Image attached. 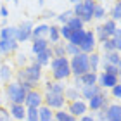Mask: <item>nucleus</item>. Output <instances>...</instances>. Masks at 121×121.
Masks as SVG:
<instances>
[{"mask_svg": "<svg viewBox=\"0 0 121 121\" xmlns=\"http://www.w3.org/2000/svg\"><path fill=\"white\" fill-rule=\"evenodd\" d=\"M93 9H95V4H93L92 0H83V2L76 4L74 14H76V17L81 19V21H90L92 16H93Z\"/></svg>", "mask_w": 121, "mask_h": 121, "instance_id": "f257e3e1", "label": "nucleus"}, {"mask_svg": "<svg viewBox=\"0 0 121 121\" xmlns=\"http://www.w3.org/2000/svg\"><path fill=\"white\" fill-rule=\"evenodd\" d=\"M71 66H73V71L76 73V76H81V74L88 73V71H90L88 56H86V54H78V56H74Z\"/></svg>", "mask_w": 121, "mask_h": 121, "instance_id": "f03ea898", "label": "nucleus"}, {"mask_svg": "<svg viewBox=\"0 0 121 121\" xmlns=\"http://www.w3.org/2000/svg\"><path fill=\"white\" fill-rule=\"evenodd\" d=\"M52 69H54V76L57 80H62L66 78L71 71H69V64H68V59L66 57H57L52 60Z\"/></svg>", "mask_w": 121, "mask_h": 121, "instance_id": "7ed1b4c3", "label": "nucleus"}, {"mask_svg": "<svg viewBox=\"0 0 121 121\" xmlns=\"http://www.w3.org/2000/svg\"><path fill=\"white\" fill-rule=\"evenodd\" d=\"M7 95L14 104H23L26 100V90L19 83H12L7 86Z\"/></svg>", "mask_w": 121, "mask_h": 121, "instance_id": "20e7f679", "label": "nucleus"}, {"mask_svg": "<svg viewBox=\"0 0 121 121\" xmlns=\"http://www.w3.org/2000/svg\"><path fill=\"white\" fill-rule=\"evenodd\" d=\"M24 74H26V78H28L31 83H35V81L40 78V64H33V66H30L28 69L24 71Z\"/></svg>", "mask_w": 121, "mask_h": 121, "instance_id": "39448f33", "label": "nucleus"}, {"mask_svg": "<svg viewBox=\"0 0 121 121\" xmlns=\"http://www.w3.org/2000/svg\"><path fill=\"white\" fill-rule=\"evenodd\" d=\"M47 104L50 107H60L64 104V95H60V93H47Z\"/></svg>", "mask_w": 121, "mask_h": 121, "instance_id": "423d86ee", "label": "nucleus"}, {"mask_svg": "<svg viewBox=\"0 0 121 121\" xmlns=\"http://www.w3.org/2000/svg\"><path fill=\"white\" fill-rule=\"evenodd\" d=\"M95 38H93V35H92V31H86L85 33V40H83V43L80 45V50H83V52H90L92 48H93V45H95Z\"/></svg>", "mask_w": 121, "mask_h": 121, "instance_id": "0eeeda50", "label": "nucleus"}, {"mask_svg": "<svg viewBox=\"0 0 121 121\" xmlns=\"http://www.w3.org/2000/svg\"><path fill=\"white\" fill-rule=\"evenodd\" d=\"M95 80H97L95 73H85V74H81L80 78H76V85H81V83L85 86L86 85H95Z\"/></svg>", "mask_w": 121, "mask_h": 121, "instance_id": "6e6552de", "label": "nucleus"}, {"mask_svg": "<svg viewBox=\"0 0 121 121\" xmlns=\"http://www.w3.org/2000/svg\"><path fill=\"white\" fill-rule=\"evenodd\" d=\"M85 33H86V31H83V30H76V31H73V33H71V36H69V42L73 43V45L80 47L81 43H83V40H85Z\"/></svg>", "mask_w": 121, "mask_h": 121, "instance_id": "1a4fd4ad", "label": "nucleus"}, {"mask_svg": "<svg viewBox=\"0 0 121 121\" xmlns=\"http://www.w3.org/2000/svg\"><path fill=\"white\" fill-rule=\"evenodd\" d=\"M30 35H31V23H30V21H26V23L17 30V35H16V36H17L19 40H28Z\"/></svg>", "mask_w": 121, "mask_h": 121, "instance_id": "9d476101", "label": "nucleus"}, {"mask_svg": "<svg viewBox=\"0 0 121 121\" xmlns=\"http://www.w3.org/2000/svg\"><path fill=\"white\" fill-rule=\"evenodd\" d=\"M40 102H42V97L38 95L36 92H30V93H26V104H28L30 107H38L40 106Z\"/></svg>", "mask_w": 121, "mask_h": 121, "instance_id": "9b49d317", "label": "nucleus"}, {"mask_svg": "<svg viewBox=\"0 0 121 121\" xmlns=\"http://www.w3.org/2000/svg\"><path fill=\"white\" fill-rule=\"evenodd\" d=\"M107 119L109 121H121V107L119 106H111V107H109Z\"/></svg>", "mask_w": 121, "mask_h": 121, "instance_id": "f8f14e48", "label": "nucleus"}, {"mask_svg": "<svg viewBox=\"0 0 121 121\" xmlns=\"http://www.w3.org/2000/svg\"><path fill=\"white\" fill-rule=\"evenodd\" d=\"M104 104H106V97H104L102 93H99V95H95L93 99H90V107L92 109H100Z\"/></svg>", "mask_w": 121, "mask_h": 121, "instance_id": "ddd939ff", "label": "nucleus"}, {"mask_svg": "<svg viewBox=\"0 0 121 121\" xmlns=\"http://www.w3.org/2000/svg\"><path fill=\"white\" fill-rule=\"evenodd\" d=\"M99 93H100V90H99V86H95V85H86L85 90H83L85 99H93L95 95H99Z\"/></svg>", "mask_w": 121, "mask_h": 121, "instance_id": "4468645a", "label": "nucleus"}, {"mask_svg": "<svg viewBox=\"0 0 121 121\" xmlns=\"http://www.w3.org/2000/svg\"><path fill=\"white\" fill-rule=\"evenodd\" d=\"M116 81H118L116 76H111V74H106V73L100 76V85L102 86H114V85H118Z\"/></svg>", "mask_w": 121, "mask_h": 121, "instance_id": "2eb2a0df", "label": "nucleus"}, {"mask_svg": "<svg viewBox=\"0 0 121 121\" xmlns=\"http://www.w3.org/2000/svg\"><path fill=\"white\" fill-rule=\"evenodd\" d=\"M52 56V52L48 50V48H45L43 52H40V54H36V64H40V66H43V64H47L48 62V57Z\"/></svg>", "mask_w": 121, "mask_h": 121, "instance_id": "dca6fc26", "label": "nucleus"}, {"mask_svg": "<svg viewBox=\"0 0 121 121\" xmlns=\"http://www.w3.org/2000/svg\"><path fill=\"white\" fill-rule=\"evenodd\" d=\"M47 48V40H43V38H36L35 43H33V52L35 54H40Z\"/></svg>", "mask_w": 121, "mask_h": 121, "instance_id": "f3484780", "label": "nucleus"}, {"mask_svg": "<svg viewBox=\"0 0 121 121\" xmlns=\"http://www.w3.org/2000/svg\"><path fill=\"white\" fill-rule=\"evenodd\" d=\"M16 47H17V43H16V40H2V42H0V48H2L4 52L14 50Z\"/></svg>", "mask_w": 121, "mask_h": 121, "instance_id": "a211bd4d", "label": "nucleus"}, {"mask_svg": "<svg viewBox=\"0 0 121 121\" xmlns=\"http://www.w3.org/2000/svg\"><path fill=\"white\" fill-rule=\"evenodd\" d=\"M85 109H86V106H85L83 102H74V104H71V112L76 114V116L83 114V112H85Z\"/></svg>", "mask_w": 121, "mask_h": 121, "instance_id": "6ab92c4d", "label": "nucleus"}, {"mask_svg": "<svg viewBox=\"0 0 121 121\" xmlns=\"http://www.w3.org/2000/svg\"><path fill=\"white\" fill-rule=\"evenodd\" d=\"M16 35H17V30H16V28H5V30H2V38H4V40H14Z\"/></svg>", "mask_w": 121, "mask_h": 121, "instance_id": "aec40b11", "label": "nucleus"}, {"mask_svg": "<svg viewBox=\"0 0 121 121\" xmlns=\"http://www.w3.org/2000/svg\"><path fill=\"white\" fill-rule=\"evenodd\" d=\"M10 111H12L14 118H17V119H23V116H24V109H23V106H21V104H12Z\"/></svg>", "mask_w": 121, "mask_h": 121, "instance_id": "412c9836", "label": "nucleus"}, {"mask_svg": "<svg viewBox=\"0 0 121 121\" xmlns=\"http://www.w3.org/2000/svg\"><path fill=\"white\" fill-rule=\"evenodd\" d=\"M38 116H40V121H50L52 119V114H50V109L48 107H42L38 111Z\"/></svg>", "mask_w": 121, "mask_h": 121, "instance_id": "4be33fe9", "label": "nucleus"}, {"mask_svg": "<svg viewBox=\"0 0 121 121\" xmlns=\"http://www.w3.org/2000/svg\"><path fill=\"white\" fill-rule=\"evenodd\" d=\"M81 24H83V21L81 19H78V17H71L69 19V23H68V26L73 31H76V30H81Z\"/></svg>", "mask_w": 121, "mask_h": 121, "instance_id": "5701e85b", "label": "nucleus"}, {"mask_svg": "<svg viewBox=\"0 0 121 121\" xmlns=\"http://www.w3.org/2000/svg\"><path fill=\"white\" fill-rule=\"evenodd\" d=\"M48 31V26L42 24V26H36L35 30H33V35H35V40L36 38H42V35H45V33Z\"/></svg>", "mask_w": 121, "mask_h": 121, "instance_id": "b1692460", "label": "nucleus"}, {"mask_svg": "<svg viewBox=\"0 0 121 121\" xmlns=\"http://www.w3.org/2000/svg\"><path fill=\"white\" fill-rule=\"evenodd\" d=\"M47 88H48V93H60L62 95V85H59V83H48L47 85Z\"/></svg>", "mask_w": 121, "mask_h": 121, "instance_id": "393cba45", "label": "nucleus"}, {"mask_svg": "<svg viewBox=\"0 0 121 121\" xmlns=\"http://www.w3.org/2000/svg\"><path fill=\"white\" fill-rule=\"evenodd\" d=\"M104 73L111 74V76H116L118 74V68H116V66H112V64H109V62H104Z\"/></svg>", "mask_w": 121, "mask_h": 121, "instance_id": "a878e982", "label": "nucleus"}, {"mask_svg": "<svg viewBox=\"0 0 121 121\" xmlns=\"http://www.w3.org/2000/svg\"><path fill=\"white\" fill-rule=\"evenodd\" d=\"M106 57H107V62L109 64H112V66H118L119 64V56H118L116 52H109Z\"/></svg>", "mask_w": 121, "mask_h": 121, "instance_id": "bb28decb", "label": "nucleus"}, {"mask_svg": "<svg viewBox=\"0 0 121 121\" xmlns=\"http://www.w3.org/2000/svg\"><path fill=\"white\" fill-rule=\"evenodd\" d=\"M97 64H99V57H97V56L88 57V66H90V71H92V73H95V71H97Z\"/></svg>", "mask_w": 121, "mask_h": 121, "instance_id": "cd10ccee", "label": "nucleus"}, {"mask_svg": "<svg viewBox=\"0 0 121 121\" xmlns=\"http://www.w3.org/2000/svg\"><path fill=\"white\" fill-rule=\"evenodd\" d=\"M28 119H30V121H40L38 111H36L35 107H30V111H28Z\"/></svg>", "mask_w": 121, "mask_h": 121, "instance_id": "c85d7f7f", "label": "nucleus"}, {"mask_svg": "<svg viewBox=\"0 0 121 121\" xmlns=\"http://www.w3.org/2000/svg\"><path fill=\"white\" fill-rule=\"evenodd\" d=\"M48 33H50V40L52 42H57L59 40V31H57L56 26H50V28H48Z\"/></svg>", "mask_w": 121, "mask_h": 121, "instance_id": "c756f323", "label": "nucleus"}, {"mask_svg": "<svg viewBox=\"0 0 121 121\" xmlns=\"http://www.w3.org/2000/svg\"><path fill=\"white\" fill-rule=\"evenodd\" d=\"M71 17H73V12H71V10H68V12H64V14L59 16V21H60V23H66V24H68Z\"/></svg>", "mask_w": 121, "mask_h": 121, "instance_id": "7c9ffc66", "label": "nucleus"}, {"mask_svg": "<svg viewBox=\"0 0 121 121\" xmlns=\"http://www.w3.org/2000/svg\"><path fill=\"white\" fill-rule=\"evenodd\" d=\"M57 119L59 121H74V118L68 112H57Z\"/></svg>", "mask_w": 121, "mask_h": 121, "instance_id": "2f4dec72", "label": "nucleus"}, {"mask_svg": "<svg viewBox=\"0 0 121 121\" xmlns=\"http://www.w3.org/2000/svg\"><path fill=\"white\" fill-rule=\"evenodd\" d=\"M104 30H106V33H107V35H112V33L116 31V26H114V23H112V21H107V23H106V26H104Z\"/></svg>", "mask_w": 121, "mask_h": 121, "instance_id": "473e14b6", "label": "nucleus"}, {"mask_svg": "<svg viewBox=\"0 0 121 121\" xmlns=\"http://www.w3.org/2000/svg\"><path fill=\"white\" fill-rule=\"evenodd\" d=\"M71 33H73V30H71V28H69V26H68V24H64V26H62V28H60V35H62L64 38H68V40H69V36H71Z\"/></svg>", "mask_w": 121, "mask_h": 121, "instance_id": "72a5a7b5", "label": "nucleus"}, {"mask_svg": "<svg viewBox=\"0 0 121 121\" xmlns=\"http://www.w3.org/2000/svg\"><path fill=\"white\" fill-rule=\"evenodd\" d=\"M112 17H114V19H121V2L114 5V9H112Z\"/></svg>", "mask_w": 121, "mask_h": 121, "instance_id": "f704fd0d", "label": "nucleus"}, {"mask_svg": "<svg viewBox=\"0 0 121 121\" xmlns=\"http://www.w3.org/2000/svg\"><path fill=\"white\" fill-rule=\"evenodd\" d=\"M93 17H97V19L104 17V9L100 5H95V9H93Z\"/></svg>", "mask_w": 121, "mask_h": 121, "instance_id": "c9c22d12", "label": "nucleus"}, {"mask_svg": "<svg viewBox=\"0 0 121 121\" xmlns=\"http://www.w3.org/2000/svg\"><path fill=\"white\" fill-rule=\"evenodd\" d=\"M0 74H2V78L7 81L9 80V76H10V69H9V66H2V69H0Z\"/></svg>", "mask_w": 121, "mask_h": 121, "instance_id": "e433bc0d", "label": "nucleus"}, {"mask_svg": "<svg viewBox=\"0 0 121 121\" xmlns=\"http://www.w3.org/2000/svg\"><path fill=\"white\" fill-rule=\"evenodd\" d=\"M104 50L112 52L114 50V40H106V42H104Z\"/></svg>", "mask_w": 121, "mask_h": 121, "instance_id": "4c0bfd02", "label": "nucleus"}, {"mask_svg": "<svg viewBox=\"0 0 121 121\" xmlns=\"http://www.w3.org/2000/svg\"><path fill=\"white\" fill-rule=\"evenodd\" d=\"M66 50H68L69 54H74V56H78V54H80V47H76V45H73V43H69Z\"/></svg>", "mask_w": 121, "mask_h": 121, "instance_id": "58836bf2", "label": "nucleus"}, {"mask_svg": "<svg viewBox=\"0 0 121 121\" xmlns=\"http://www.w3.org/2000/svg\"><path fill=\"white\" fill-rule=\"evenodd\" d=\"M99 36H100L102 42L107 40V33H106V30H104V26H100V28H99Z\"/></svg>", "mask_w": 121, "mask_h": 121, "instance_id": "ea45409f", "label": "nucleus"}, {"mask_svg": "<svg viewBox=\"0 0 121 121\" xmlns=\"http://www.w3.org/2000/svg\"><path fill=\"white\" fill-rule=\"evenodd\" d=\"M64 52H66V50H64V48L60 47V45L56 47V54H57V57H64Z\"/></svg>", "mask_w": 121, "mask_h": 121, "instance_id": "a19ab883", "label": "nucleus"}, {"mask_svg": "<svg viewBox=\"0 0 121 121\" xmlns=\"http://www.w3.org/2000/svg\"><path fill=\"white\" fill-rule=\"evenodd\" d=\"M112 93H114L116 97H121V86H119V85H114V86H112Z\"/></svg>", "mask_w": 121, "mask_h": 121, "instance_id": "79ce46f5", "label": "nucleus"}, {"mask_svg": "<svg viewBox=\"0 0 121 121\" xmlns=\"http://www.w3.org/2000/svg\"><path fill=\"white\" fill-rule=\"evenodd\" d=\"M114 48L121 50V38H114Z\"/></svg>", "mask_w": 121, "mask_h": 121, "instance_id": "37998d69", "label": "nucleus"}, {"mask_svg": "<svg viewBox=\"0 0 121 121\" xmlns=\"http://www.w3.org/2000/svg\"><path fill=\"white\" fill-rule=\"evenodd\" d=\"M68 97H71V99H76V92H74V90H68Z\"/></svg>", "mask_w": 121, "mask_h": 121, "instance_id": "c03bdc74", "label": "nucleus"}, {"mask_svg": "<svg viewBox=\"0 0 121 121\" xmlns=\"http://www.w3.org/2000/svg\"><path fill=\"white\" fill-rule=\"evenodd\" d=\"M81 121H95V119H93L92 116H85V118H83V119H81Z\"/></svg>", "mask_w": 121, "mask_h": 121, "instance_id": "a18cd8bd", "label": "nucleus"}, {"mask_svg": "<svg viewBox=\"0 0 121 121\" xmlns=\"http://www.w3.org/2000/svg\"><path fill=\"white\" fill-rule=\"evenodd\" d=\"M114 35H116V38H121V30H116V31H114Z\"/></svg>", "mask_w": 121, "mask_h": 121, "instance_id": "49530a36", "label": "nucleus"}, {"mask_svg": "<svg viewBox=\"0 0 121 121\" xmlns=\"http://www.w3.org/2000/svg\"><path fill=\"white\" fill-rule=\"evenodd\" d=\"M0 16H7V9H0Z\"/></svg>", "mask_w": 121, "mask_h": 121, "instance_id": "de8ad7c7", "label": "nucleus"}, {"mask_svg": "<svg viewBox=\"0 0 121 121\" xmlns=\"http://www.w3.org/2000/svg\"><path fill=\"white\" fill-rule=\"evenodd\" d=\"M118 73L121 74V60H119V64H118Z\"/></svg>", "mask_w": 121, "mask_h": 121, "instance_id": "09e8293b", "label": "nucleus"}, {"mask_svg": "<svg viewBox=\"0 0 121 121\" xmlns=\"http://www.w3.org/2000/svg\"><path fill=\"white\" fill-rule=\"evenodd\" d=\"M71 2H76V4H78V2H80V0H71Z\"/></svg>", "mask_w": 121, "mask_h": 121, "instance_id": "8fccbe9b", "label": "nucleus"}, {"mask_svg": "<svg viewBox=\"0 0 121 121\" xmlns=\"http://www.w3.org/2000/svg\"><path fill=\"white\" fill-rule=\"evenodd\" d=\"M42 2H43V0H40V4H42Z\"/></svg>", "mask_w": 121, "mask_h": 121, "instance_id": "3c124183", "label": "nucleus"}, {"mask_svg": "<svg viewBox=\"0 0 121 121\" xmlns=\"http://www.w3.org/2000/svg\"><path fill=\"white\" fill-rule=\"evenodd\" d=\"M50 121H52V119H50Z\"/></svg>", "mask_w": 121, "mask_h": 121, "instance_id": "603ef678", "label": "nucleus"}]
</instances>
